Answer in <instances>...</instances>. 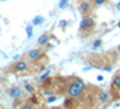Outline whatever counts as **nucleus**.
Instances as JSON below:
<instances>
[{
  "label": "nucleus",
  "instance_id": "obj_6",
  "mask_svg": "<svg viewBox=\"0 0 120 109\" xmlns=\"http://www.w3.org/2000/svg\"><path fill=\"white\" fill-rule=\"evenodd\" d=\"M98 102H103V104H109L112 101V94L109 90H100L96 96Z\"/></svg>",
  "mask_w": 120,
  "mask_h": 109
},
{
  "label": "nucleus",
  "instance_id": "obj_10",
  "mask_svg": "<svg viewBox=\"0 0 120 109\" xmlns=\"http://www.w3.org/2000/svg\"><path fill=\"white\" fill-rule=\"evenodd\" d=\"M35 108V105L34 104H31L30 101H26L24 104H22L20 105V109H34Z\"/></svg>",
  "mask_w": 120,
  "mask_h": 109
},
{
  "label": "nucleus",
  "instance_id": "obj_2",
  "mask_svg": "<svg viewBox=\"0 0 120 109\" xmlns=\"http://www.w3.org/2000/svg\"><path fill=\"white\" fill-rule=\"evenodd\" d=\"M43 55H45V49H31L23 54V58L27 59L30 63H35V62L42 59Z\"/></svg>",
  "mask_w": 120,
  "mask_h": 109
},
{
  "label": "nucleus",
  "instance_id": "obj_14",
  "mask_svg": "<svg viewBox=\"0 0 120 109\" xmlns=\"http://www.w3.org/2000/svg\"><path fill=\"white\" fill-rule=\"evenodd\" d=\"M66 4H68V0H62L60 3V7L61 8H64V7H66Z\"/></svg>",
  "mask_w": 120,
  "mask_h": 109
},
{
  "label": "nucleus",
  "instance_id": "obj_3",
  "mask_svg": "<svg viewBox=\"0 0 120 109\" xmlns=\"http://www.w3.org/2000/svg\"><path fill=\"white\" fill-rule=\"evenodd\" d=\"M30 69V62L27 59H18L15 61L11 66V71L12 73H15V74H23V73H26V71Z\"/></svg>",
  "mask_w": 120,
  "mask_h": 109
},
{
  "label": "nucleus",
  "instance_id": "obj_16",
  "mask_svg": "<svg viewBox=\"0 0 120 109\" xmlns=\"http://www.w3.org/2000/svg\"><path fill=\"white\" fill-rule=\"evenodd\" d=\"M117 27H119V28H120V22H119V23H117Z\"/></svg>",
  "mask_w": 120,
  "mask_h": 109
},
{
  "label": "nucleus",
  "instance_id": "obj_4",
  "mask_svg": "<svg viewBox=\"0 0 120 109\" xmlns=\"http://www.w3.org/2000/svg\"><path fill=\"white\" fill-rule=\"evenodd\" d=\"M96 27V19L92 15H86V16L82 18L81 23H80V31L84 30H93Z\"/></svg>",
  "mask_w": 120,
  "mask_h": 109
},
{
  "label": "nucleus",
  "instance_id": "obj_8",
  "mask_svg": "<svg viewBox=\"0 0 120 109\" xmlns=\"http://www.w3.org/2000/svg\"><path fill=\"white\" fill-rule=\"evenodd\" d=\"M49 40H50V35L47 33H45V34H42V35L39 36L38 44H39V46H46V44L49 43Z\"/></svg>",
  "mask_w": 120,
  "mask_h": 109
},
{
  "label": "nucleus",
  "instance_id": "obj_11",
  "mask_svg": "<svg viewBox=\"0 0 120 109\" xmlns=\"http://www.w3.org/2000/svg\"><path fill=\"white\" fill-rule=\"evenodd\" d=\"M105 1H108V0H93L92 3H93V6L94 7H101Z\"/></svg>",
  "mask_w": 120,
  "mask_h": 109
},
{
  "label": "nucleus",
  "instance_id": "obj_13",
  "mask_svg": "<svg viewBox=\"0 0 120 109\" xmlns=\"http://www.w3.org/2000/svg\"><path fill=\"white\" fill-rule=\"evenodd\" d=\"M100 44H101V40L98 39L97 42H94V43H93V49H97V47H100Z\"/></svg>",
  "mask_w": 120,
  "mask_h": 109
},
{
  "label": "nucleus",
  "instance_id": "obj_9",
  "mask_svg": "<svg viewBox=\"0 0 120 109\" xmlns=\"http://www.w3.org/2000/svg\"><path fill=\"white\" fill-rule=\"evenodd\" d=\"M112 86L120 89V74H116V76L113 77V80H112Z\"/></svg>",
  "mask_w": 120,
  "mask_h": 109
},
{
  "label": "nucleus",
  "instance_id": "obj_1",
  "mask_svg": "<svg viewBox=\"0 0 120 109\" xmlns=\"http://www.w3.org/2000/svg\"><path fill=\"white\" fill-rule=\"evenodd\" d=\"M85 89H86V85H85V82L82 81L81 78H78V77H74V78H71V81L68 84V87H66V96L70 98H80L84 94L85 92Z\"/></svg>",
  "mask_w": 120,
  "mask_h": 109
},
{
  "label": "nucleus",
  "instance_id": "obj_12",
  "mask_svg": "<svg viewBox=\"0 0 120 109\" xmlns=\"http://www.w3.org/2000/svg\"><path fill=\"white\" fill-rule=\"evenodd\" d=\"M24 90H26V92H28V93H34V90H35V89H34L33 85H30V84H26V86H24Z\"/></svg>",
  "mask_w": 120,
  "mask_h": 109
},
{
  "label": "nucleus",
  "instance_id": "obj_7",
  "mask_svg": "<svg viewBox=\"0 0 120 109\" xmlns=\"http://www.w3.org/2000/svg\"><path fill=\"white\" fill-rule=\"evenodd\" d=\"M7 94L12 98V100H19L23 96V90L20 86H11L7 89Z\"/></svg>",
  "mask_w": 120,
  "mask_h": 109
},
{
  "label": "nucleus",
  "instance_id": "obj_5",
  "mask_svg": "<svg viewBox=\"0 0 120 109\" xmlns=\"http://www.w3.org/2000/svg\"><path fill=\"white\" fill-rule=\"evenodd\" d=\"M93 3L89 1V0H80L78 1V11L82 16H86V15H90V12L93 10Z\"/></svg>",
  "mask_w": 120,
  "mask_h": 109
},
{
  "label": "nucleus",
  "instance_id": "obj_17",
  "mask_svg": "<svg viewBox=\"0 0 120 109\" xmlns=\"http://www.w3.org/2000/svg\"><path fill=\"white\" fill-rule=\"evenodd\" d=\"M117 51H120V46H119V47H117Z\"/></svg>",
  "mask_w": 120,
  "mask_h": 109
},
{
  "label": "nucleus",
  "instance_id": "obj_15",
  "mask_svg": "<svg viewBox=\"0 0 120 109\" xmlns=\"http://www.w3.org/2000/svg\"><path fill=\"white\" fill-rule=\"evenodd\" d=\"M116 8H117V11L120 12V3H119V4H117V6H116Z\"/></svg>",
  "mask_w": 120,
  "mask_h": 109
}]
</instances>
